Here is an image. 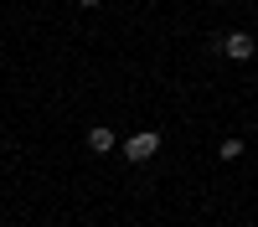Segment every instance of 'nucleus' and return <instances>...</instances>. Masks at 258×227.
I'll use <instances>...</instances> for the list:
<instances>
[{
    "label": "nucleus",
    "instance_id": "f257e3e1",
    "mask_svg": "<svg viewBox=\"0 0 258 227\" xmlns=\"http://www.w3.org/2000/svg\"><path fill=\"white\" fill-rule=\"evenodd\" d=\"M160 129H135L129 139H119V150H124V160L129 165H140V160H150V155H160Z\"/></svg>",
    "mask_w": 258,
    "mask_h": 227
},
{
    "label": "nucleus",
    "instance_id": "f03ea898",
    "mask_svg": "<svg viewBox=\"0 0 258 227\" xmlns=\"http://www.w3.org/2000/svg\"><path fill=\"white\" fill-rule=\"evenodd\" d=\"M227 62H253V52H258V41H253V31H227L222 41H212Z\"/></svg>",
    "mask_w": 258,
    "mask_h": 227
},
{
    "label": "nucleus",
    "instance_id": "7ed1b4c3",
    "mask_svg": "<svg viewBox=\"0 0 258 227\" xmlns=\"http://www.w3.org/2000/svg\"><path fill=\"white\" fill-rule=\"evenodd\" d=\"M88 150H93V155H109V150H119V134L109 129V124H93V129H88Z\"/></svg>",
    "mask_w": 258,
    "mask_h": 227
},
{
    "label": "nucleus",
    "instance_id": "20e7f679",
    "mask_svg": "<svg viewBox=\"0 0 258 227\" xmlns=\"http://www.w3.org/2000/svg\"><path fill=\"white\" fill-rule=\"evenodd\" d=\"M217 155H222V160H238V155H243V139H222Z\"/></svg>",
    "mask_w": 258,
    "mask_h": 227
},
{
    "label": "nucleus",
    "instance_id": "39448f33",
    "mask_svg": "<svg viewBox=\"0 0 258 227\" xmlns=\"http://www.w3.org/2000/svg\"><path fill=\"white\" fill-rule=\"evenodd\" d=\"M78 6H88V11H98V6H103V0H78Z\"/></svg>",
    "mask_w": 258,
    "mask_h": 227
},
{
    "label": "nucleus",
    "instance_id": "423d86ee",
    "mask_svg": "<svg viewBox=\"0 0 258 227\" xmlns=\"http://www.w3.org/2000/svg\"><path fill=\"white\" fill-rule=\"evenodd\" d=\"M0 129H6V124H0Z\"/></svg>",
    "mask_w": 258,
    "mask_h": 227
}]
</instances>
